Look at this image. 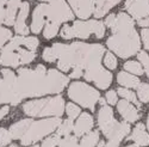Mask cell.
<instances>
[{
    "instance_id": "cell-1",
    "label": "cell",
    "mask_w": 149,
    "mask_h": 147,
    "mask_svg": "<svg viewBox=\"0 0 149 147\" xmlns=\"http://www.w3.org/2000/svg\"><path fill=\"white\" fill-rule=\"evenodd\" d=\"M68 84V78L56 69H49L38 65L35 69L20 68L18 71L16 91L23 98L40 97L50 93H60Z\"/></svg>"
},
{
    "instance_id": "cell-2",
    "label": "cell",
    "mask_w": 149,
    "mask_h": 147,
    "mask_svg": "<svg viewBox=\"0 0 149 147\" xmlns=\"http://www.w3.org/2000/svg\"><path fill=\"white\" fill-rule=\"evenodd\" d=\"M53 48L57 54V67L62 72H68L74 67H81L84 71L94 68L100 65L102 56L105 53L104 47L98 43H55Z\"/></svg>"
},
{
    "instance_id": "cell-3",
    "label": "cell",
    "mask_w": 149,
    "mask_h": 147,
    "mask_svg": "<svg viewBox=\"0 0 149 147\" xmlns=\"http://www.w3.org/2000/svg\"><path fill=\"white\" fill-rule=\"evenodd\" d=\"M110 29L112 36L106 41V46L115 54L122 59H127L140 52V36L135 29L134 19L129 15L119 12Z\"/></svg>"
},
{
    "instance_id": "cell-4",
    "label": "cell",
    "mask_w": 149,
    "mask_h": 147,
    "mask_svg": "<svg viewBox=\"0 0 149 147\" xmlns=\"http://www.w3.org/2000/svg\"><path fill=\"white\" fill-rule=\"evenodd\" d=\"M98 125L104 135L109 140L122 141L130 133V125L128 122H118L111 106L104 105L98 113Z\"/></svg>"
},
{
    "instance_id": "cell-5",
    "label": "cell",
    "mask_w": 149,
    "mask_h": 147,
    "mask_svg": "<svg viewBox=\"0 0 149 147\" xmlns=\"http://www.w3.org/2000/svg\"><path fill=\"white\" fill-rule=\"evenodd\" d=\"M63 106L65 99L61 96H55L43 98V99L30 101L23 105V110L26 115L32 117H60L63 114Z\"/></svg>"
},
{
    "instance_id": "cell-6",
    "label": "cell",
    "mask_w": 149,
    "mask_h": 147,
    "mask_svg": "<svg viewBox=\"0 0 149 147\" xmlns=\"http://www.w3.org/2000/svg\"><path fill=\"white\" fill-rule=\"evenodd\" d=\"M95 35L97 38H103L105 35V23L99 20H77L70 25H65L61 30V37L70 40L73 37L88 38L90 35Z\"/></svg>"
},
{
    "instance_id": "cell-7",
    "label": "cell",
    "mask_w": 149,
    "mask_h": 147,
    "mask_svg": "<svg viewBox=\"0 0 149 147\" xmlns=\"http://www.w3.org/2000/svg\"><path fill=\"white\" fill-rule=\"evenodd\" d=\"M68 97L73 102L93 111L95 109L97 102L100 98V93L87 84L75 81L70 84V86L68 88Z\"/></svg>"
},
{
    "instance_id": "cell-8",
    "label": "cell",
    "mask_w": 149,
    "mask_h": 147,
    "mask_svg": "<svg viewBox=\"0 0 149 147\" xmlns=\"http://www.w3.org/2000/svg\"><path fill=\"white\" fill-rule=\"evenodd\" d=\"M61 120L58 117H52L47 120H41V121H32L31 126L26 130V133L23 135L20 139L23 146H28L30 144H33L36 141L41 140L48 134L54 132L61 123Z\"/></svg>"
},
{
    "instance_id": "cell-9",
    "label": "cell",
    "mask_w": 149,
    "mask_h": 147,
    "mask_svg": "<svg viewBox=\"0 0 149 147\" xmlns=\"http://www.w3.org/2000/svg\"><path fill=\"white\" fill-rule=\"evenodd\" d=\"M48 20H52L56 24H62L68 20H73V11L65 0H50L47 7Z\"/></svg>"
},
{
    "instance_id": "cell-10",
    "label": "cell",
    "mask_w": 149,
    "mask_h": 147,
    "mask_svg": "<svg viewBox=\"0 0 149 147\" xmlns=\"http://www.w3.org/2000/svg\"><path fill=\"white\" fill-rule=\"evenodd\" d=\"M84 77L87 81H93L97 85V88L102 90H106L112 81V74L104 67H102V65L91 69H86L84 72Z\"/></svg>"
},
{
    "instance_id": "cell-11",
    "label": "cell",
    "mask_w": 149,
    "mask_h": 147,
    "mask_svg": "<svg viewBox=\"0 0 149 147\" xmlns=\"http://www.w3.org/2000/svg\"><path fill=\"white\" fill-rule=\"evenodd\" d=\"M124 7L137 20L149 16V0H127Z\"/></svg>"
},
{
    "instance_id": "cell-12",
    "label": "cell",
    "mask_w": 149,
    "mask_h": 147,
    "mask_svg": "<svg viewBox=\"0 0 149 147\" xmlns=\"http://www.w3.org/2000/svg\"><path fill=\"white\" fill-rule=\"evenodd\" d=\"M117 109H118V113L120 114V116L127 122H130V123L136 122L141 117V114L139 111V109L135 108L127 99H123L119 103H117Z\"/></svg>"
},
{
    "instance_id": "cell-13",
    "label": "cell",
    "mask_w": 149,
    "mask_h": 147,
    "mask_svg": "<svg viewBox=\"0 0 149 147\" xmlns=\"http://www.w3.org/2000/svg\"><path fill=\"white\" fill-rule=\"evenodd\" d=\"M29 11H30V5L28 1L22 3L20 7H19V13L18 17L16 19L15 23V30L18 35L22 36H28L29 34V29L26 27V18L29 16Z\"/></svg>"
},
{
    "instance_id": "cell-14",
    "label": "cell",
    "mask_w": 149,
    "mask_h": 147,
    "mask_svg": "<svg viewBox=\"0 0 149 147\" xmlns=\"http://www.w3.org/2000/svg\"><path fill=\"white\" fill-rule=\"evenodd\" d=\"M47 4L37 5L32 13V22H31V31L33 34H40L44 25V18L47 17Z\"/></svg>"
},
{
    "instance_id": "cell-15",
    "label": "cell",
    "mask_w": 149,
    "mask_h": 147,
    "mask_svg": "<svg viewBox=\"0 0 149 147\" xmlns=\"http://www.w3.org/2000/svg\"><path fill=\"white\" fill-rule=\"evenodd\" d=\"M93 127V117L87 114V113H82L78 121H77V123L74 125V134H75V136H82L84 134L86 133H88Z\"/></svg>"
},
{
    "instance_id": "cell-16",
    "label": "cell",
    "mask_w": 149,
    "mask_h": 147,
    "mask_svg": "<svg viewBox=\"0 0 149 147\" xmlns=\"http://www.w3.org/2000/svg\"><path fill=\"white\" fill-rule=\"evenodd\" d=\"M17 49H15V50H10V49L3 48L1 54H0V65L11 66V67H18L19 65H22L20 57H19V54L17 52Z\"/></svg>"
},
{
    "instance_id": "cell-17",
    "label": "cell",
    "mask_w": 149,
    "mask_h": 147,
    "mask_svg": "<svg viewBox=\"0 0 149 147\" xmlns=\"http://www.w3.org/2000/svg\"><path fill=\"white\" fill-rule=\"evenodd\" d=\"M94 5L95 0H79L74 12L79 18L87 19L94 12Z\"/></svg>"
},
{
    "instance_id": "cell-18",
    "label": "cell",
    "mask_w": 149,
    "mask_h": 147,
    "mask_svg": "<svg viewBox=\"0 0 149 147\" xmlns=\"http://www.w3.org/2000/svg\"><path fill=\"white\" fill-rule=\"evenodd\" d=\"M122 0H95V5H94V12L93 15L95 18H102L104 17L107 12L119 4Z\"/></svg>"
},
{
    "instance_id": "cell-19",
    "label": "cell",
    "mask_w": 149,
    "mask_h": 147,
    "mask_svg": "<svg viewBox=\"0 0 149 147\" xmlns=\"http://www.w3.org/2000/svg\"><path fill=\"white\" fill-rule=\"evenodd\" d=\"M129 140H132L139 146L149 145V134L146 132V127L143 123H137L132 130V134L129 136Z\"/></svg>"
},
{
    "instance_id": "cell-20",
    "label": "cell",
    "mask_w": 149,
    "mask_h": 147,
    "mask_svg": "<svg viewBox=\"0 0 149 147\" xmlns=\"http://www.w3.org/2000/svg\"><path fill=\"white\" fill-rule=\"evenodd\" d=\"M22 3L20 0H8L7 1V7L5 12V24L6 25H13L16 23V13L17 10L20 7Z\"/></svg>"
},
{
    "instance_id": "cell-21",
    "label": "cell",
    "mask_w": 149,
    "mask_h": 147,
    "mask_svg": "<svg viewBox=\"0 0 149 147\" xmlns=\"http://www.w3.org/2000/svg\"><path fill=\"white\" fill-rule=\"evenodd\" d=\"M32 121L31 120H22L17 123L12 125L10 128V133L12 139H22L23 135L26 133V130L29 129V127L31 126Z\"/></svg>"
},
{
    "instance_id": "cell-22",
    "label": "cell",
    "mask_w": 149,
    "mask_h": 147,
    "mask_svg": "<svg viewBox=\"0 0 149 147\" xmlns=\"http://www.w3.org/2000/svg\"><path fill=\"white\" fill-rule=\"evenodd\" d=\"M117 81L124 88H131V89H137L140 86V79L132 74H129L127 72H119L117 76Z\"/></svg>"
},
{
    "instance_id": "cell-23",
    "label": "cell",
    "mask_w": 149,
    "mask_h": 147,
    "mask_svg": "<svg viewBox=\"0 0 149 147\" xmlns=\"http://www.w3.org/2000/svg\"><path fill=\"white\" fill-rule=\"evenodd\" d=\"M98 142H99V132L94 130L86 134L80 141L79 147H95Z\"/></svg>"
},
{
    "instance_id": "cell-24",
    "label": "cell",
    "mask_w": 149,
    "mask_h": 147,
    "mask_svg": "<svg viewBox=\"0 0 149 147\" xmlns=\"http://www.w3.org/2000/svg\"><path fill=\"white\" fill-rule=\"evenodd\" d=\"M17 52L19 54V57H20V62L22 65H25V64H30L32 60H35L36 57V52H32V50H29V49H25V48H22L19 47L17 49Z\"/></svg>"
},
{
    "instance_id": "cell-25",
    "label": "cell",
    "mask_w": 149,
    "mask_h": 147,
    "mask_svg": "<svg viewBox=\"0 0 149 147\" xmlns=\"http://www.w3.org/2000/svg\"><path fill=\"white\" fill-rule=\"evenodd\" d=\"M73 129H74L73 120H70V118L63 120L60 123V126L57 127V134L60 136H67V135H69Z\"/></svg>"
},
{
    "instance_id": "cell-26",
    "label": "cell",
    "mask_w": 149,
    "mask_h": 147,
    "mask_svg": "<svg viewBox=\"0 0 149 147\" xmlns=\"http://www.w3.org/2000/svg\"><path fill=\"white\" fill-rule=\"evenodd\" d=\"M58 24L52 22V20H47L45 23V27H44V32H43V36L45 38H53L57 35L58 32Z\"/></svg>"
},
{
    "instance_id": "cell-27",
    "label": "cell",
    "mask_w": 149,
    "mask_h": 147,
    "mask_svg": "<svg viewBox=\"0 0 149 147\" xmlns=\"http://www.w3.org/2000/svg\"><path fill=\"white\" fill-rule=\"evenodd\" d=\"M124 69L129 71L132 74H137V76L143 74V67L137 61H128V62H125L124 64Z\"/></svg>"
},
{
    "instance_id": "cell-28",
    "label": "cell",
    "mask_w": 149,
    "mask_h": 147,
    "mask_svg": "<svg viewBox=\"0 0 149 147\" xmlns=\"http://www.w3.org/2000/svg\"><path fill=\"white\" fill-rule=\"evenodd\" d=\"M117 92L124 98V99H127L128 102L135 103L137 106H141V103L137 101V98H136V96H135V93H134L132 91H130V90H128V89H124V88H119Z\"/></svg>"
},
{
    "instance_id": "cell-29",
    "label": "cell",
    "mask_w": 149,
    "mask_h": 147,
    "mask_svg": "<svg viewBox=\"0 0 149 147\" xmlns=\"http://www.w3.org/2000/svg\"><path fill=\"white\" fill-rule=\"evenodd\" d=\"M137 96L142 103L149 102V84L147 83L140 84V86L137 88Z\"/></svg>"
},
{
    "instance_id": "cell-30",
    "label": "cell",
    "mask_w": 149,
    "mask_h": 147,
    "mask_svg": "<svg viewBox=\"0 0 149 147\" xmlns=\"http://www.w3.org/2000/svg\"><path fill=\"white\" fill-rule=\"evenodd\" d=\"M60 147H79L78 144V139L77 136H72V135H67L63 139H61L58 142Z\"/></svg>"
},
{
    "instance_id": "cell-31",
    "label": "cell",
    "mask_w": 149,
    "mask_h": 147,
    "mask_svg": "<svg viewBox=\"0 0 149 147\" xmlns=\"http://www.w3.org/2000/svg\"><path fill=\"white\" fill-rule=\"evenodd\" d=\"M40 41L37 37H23V46H25L26 49L32 52H36V49L38 48Z\"/></svg>"
},
{
    "instance_id": "cell-32",
    "label": "cell",
    "mask_w": 149,
    "mask_h": 147,
    "mask_svg": "<svg viewBox=\"0 0 149 147\" xmlns=\"http://www.w3.org/2000/svg\"><path fill=\"white\" fill-rule=\"evenodd\" d=\"M66 113L70 120H75L80 115L81 111H80V108L78 105H75L74 103H68L66 105Z\"/></svg>"
},
{
    "instance_id": "cell-33",
    "label": "cell",
    "mask_w": 149,
    "mask_h": 147,
    "mask_svg": "<svg viewBox=\"0 0 149 147\" xmlns=\"http://www.w3.org/2000/svg\"><path fill=\"white\" fill-rule=\"evenodd\" d=\"M42 57H43V60L47 61V62H54V61L57 60V54H56L55 49L53 47H49V48H45L43 50Z\"/></svg>"
},
{
    "instance_id": "cell-34",
    "label": "cell",
    "mask_w": 149,
    "mask_h": 147,
    "mask_svg": "<svg viewBox=\"0 0 149 147\" xmlns=\"http://www.w3.org/2000/svg\"><path fill=\"white\" fill-rule=\"evenodd\" d=\"M104 64L109 69L113 71L117 68V59L115 57V55L112 53H106L105 57H104Z\"/></svg>"
},
{
    "instance_id": "cell-35",
    "label": "cell",
    "mask_w": 149,
    "mask_h": 147,
    "mask_svg": "<svg viewBox=\"0 0 149 147\" xmlns=\"http://www.w3.org/2000/svg\"><path fill=\"white\" fill-rule=\"evenodd\" d=\"M1 76H3V79L7 83V84H10V85H16V83H17V77H16V74L13 72H12L11 69H3L1 71Z\"/></svg>"
},
{
    "instance_id": "cell-36",
    "label": "cell",
    "mask_w": 149,
    "mask_h": 147,
    "mask_svg": "<svg viewBox=\"0 0 149 147\" xmlns=\"http://www.w3.org/2000/svg\"><path fill=\"white\" fill-rule=\"evenodd\" d=\"M12 140V136H11V133L10 130L5 129V128H0V146L4 147L6 145H8Z\"/></svg>"
},
{
    "instance_id": "cell-37",
    "label": "cell",
    "mask_w": 149,
    "mask_h": 147,
    "mask_svg": "<svg viewBox=\"0 0 149 147\" xmlns=\"http://www.w3.org/2000/svg\"><path fill=\"white\" fill-rule=\"evenodd\" d=\"M137 57L140 60V62L143 65V68L147 73V77L149 78V55L146 52H139Z\"/></svg>"
},
{
    "instance_id": "cell-38",
    "label": "cell",
    "mask_w": 149,
    "mask_h": 147,
    "mask_svg": "<svg viewBox=\"0 0 149 147\" xmlns=\"http://www.w3.org/2000/svg\"><path fill=\"white\" fill-rule=\"evenodd\" d=\"M60 140H61V138H60L58 134H54V135L47 138V139L43 141L42 147H55V146L58 145Z\"/></svg>"
},
{
    "instance_id": "cell-39",
    "label": "cell",
    "mask_w": 149,
    "mask_h": 147,
    "mask_svg": "<svg viewBox=\"0 0 149 147\" xmlns=\"http://www.w3.org/2000/svg\"><path fill=\"white\" fill-rule=\"evenodd\" d=\"M11 38H12V32H11V30L0 27V48H1L7 41H10Z\"/></svg>"
},
{
    "instance_id": "cell-40",
    "label": "cell",
    "mask_w": 149,
    "mask_h": 147,
    "mask_svg": "<svg viewBox=\"0 0 149 147\" xmlns=\"http://www.w3.org/2000/svg\"><path fill=\"white\" fill-rule=\"evenodd\" d=\"M106 102L110 104V105H115L117 104L118 102V98H117V92L113 91V90H111L106 93Z\"/></svg>"
},
{
    "instance_id": "cell-41",
    "label": "cell",
    "mask_w": 149,
    "mask_h": 147,
    "mask_svg": "<svg viewBox=\"0 0 149 147\" xmlns=\"http://www.w3.org/2000/svg\"><path fill=\"white\" fill-rule=\"evenodd\" d=\"M141 36H142V41H143L146 49L149 50V29H143L141 31Z\"/></svg>"
},
{
    "instance_id": "cell-42",
    "label": "cell",
    "mask_w": 149,
    "mask_h": 147,
    "mask_svg": "<svg viewBox=\"0 0 149 147\" xmlns=\"http://www.w3.org/2000/svg\"><path fill=\"white\" fill-rule=\"evenodd\" d=\"M82 68L81 67H74L73 68V72H72V74H70V77L72 78H75V79H78V78H80V77H82Z\"/></svg>"
},
{
    "instance_id": "cell-43",
    "label": "cell",
    "mask_w": 149,
    "mask_h": 147,
    "mask_svg": "<svg viewBox=\"0 0 149 147\" xmlns=\"http://www.w3.org/2000/svg\"><path fill=\"white\" fill-rule=\"evenodd\" d=\"M115 19H116V15H113V13L110 15V16H107V17H106V20H105V25L109 27V28H111V25L113 24Z\"/></svg>"
},
{
    "instance_id": "cell-44",
    "label": "cell",
    "mask_w": 149,
    "mask_h": 147,
    "mask_svg": "<svg viewBox=\"0 0 149 147\" xmlns=\"http://www.w3.org/2000/svg\"><path fill=\"white\" fill-rule=\"evenodd\" d=\"M137 23H139V25H140V27H142V28H147V27H149V17L142 18V19H140Z\"/></svg>"
},
{
    "instance_id": "cell-45",
    "label": "cell",
    "mask_w": 149,
    "mask_h": 147,
    "mask_svg": "<svg viewBox=\"0 0 149 147\" xmlns=\"http://www.w3.org/2000/svg\"><path fill=\"white\" fill-rule=\"evenodd\" d=\"M8 106L7 105H5V106H3L1 109H0V121H1L6 115H7V113H8Z\"/></svg>"
},
{
    "instance_id": "cell-46",
    "label": "cell",
    "mask_w": 149,
    "mask_h": 147,
    "mask_svg": "<svg viewBox=\"0 0 149 147\" xmlns=\"http://www.w3.org/2000/svg\"><path fill=\"white\" fill-rule=\"evenodd\" d=\"M119 146V141L116 140H110L107 144H105V147H118Z\"/></svg>"
},
{
    "instance_id": "cell-47",
    "label": "cell",
    "mask_w": 149,
    "mask_h": 147,
    "mask_svg": "<svg viewBox=\"0 0 149 147\" xmlns=\"http://www.w3.org/2000/svg\"><path fill=\"white\" fill-rule=\"evenodd\" d=\"M5 10L4 8H0V25H1V23L5 22Z\"/></svg>"
},
{
    "instance_id": "cell-48",
    "label": "cell",
    "mask_w": 149,
    "mask_h": 147,
    "mask_svg": "<svg viewBox=\"0 0 149 147\" xmlns=\"http://www.w3.org/2000/svg\"><path fill=\"white\" fill-rule=\"evenodd\" d=\"M78 1H79V0H68V3L70 5V7H73V10H75V7L78 5Z\"/></svg>"
},
{
    "instance_id": "cell-49",
    "label": "cell",
    "mask_w": 149,
    "mask_h": 147,
    "mask_svg": "<svg viewBox=\"0 0 149 147\" xmlns=\"http://www.w3.org/2000/svg\"><path fill=\"white\" fill-rule=\"evenodd\" d=\"M99 104H100L102 106H104V105H106V101L104 99V98H99Z\"/></svg>"
},
{
    "instance_id": "cell-50",
    "label": "cell",
    "mask_w": 149,
    "mask_h": 147,
    "mask_svg": "<svg viewBox=\"0 0 149 147\" xmlns=\"http://www.w3.org/2000/svg\"><path fill=\"white\" fill-rule=\"evenodd\" d=\"M6 4H7V0H0V8H4Z\"/></svg>"
},
{
    "instance_id": "cell-51",
    "label": "cell",
    "mask_w": 149,
    "mask_h": 147,
    "mask_svg": "<svg viewBox=\"0 0 149 147\" xmlns=\"http://www.w3.org/2000/svg\"><path fill=\"white\" fill-rule=\"evenodd\" d=\"M97 147H105V142L102 140V141H99V144H98V146Z\"/></svg>"
},
{
    "instance_id": "cell-52",
    "label": "cell",
    "mask_w": 149,
    "mask_h": 147,
    "mask_svg": "<svg viewBox=\"0 0 149 147\" xmlns=\"http://www.w3.org/2000/svg\"><path fill=\"white\" fill-rule=\"evenodd\" d=\"M125 147H140V146L136 144V145H129V146H125Z\"/></svg>"
},
{
    "instance_id": "cell-53",
    "label": "cell",
    "mask_w": 149,
    "mask_h": 147,
    "mask_svg": "<svg viewBox=\"0 0 149 147\" xmlns=\"http://www.w3.org/2000/svg\"><path fill=\"white\" fill-rule=\"evenodd\" d=\"M147 128H148V130H149V116H148V118H147Z\"/></svg>"
},
{
    "instance_id": "cell-54",
    "label": "cell",
    "mask_w": 149,
    "mask_h": 147,
    "mask_svg": "<svg viewBox=\"0 0 149 147\" xmlns=\"http://www.w3.org/2000/svg\"><path fill=\"white\" fill-rule=\"evenodd\" d=\"M10 147H17V146H16V145H11Z\"/></svg>"
},
{
    "instance_id": "cell-55",
    "label": "cell",
    "mask_w": 149,
    "mask_h": 147,
    "mask_svg": "<svg viewBox=\"0 0 149 147\" xmlns=\"http://www.w3.org/2000/svg\"><path fill=\"white\" fill-rule=\"evenodd\" d=\"M42 1H50V0H42Z\"/></svg>"
},
{
    "instance_id": "cell-56",
    "label": "cell",
    "mask_w": 149,
    "mask_h": 147,
    "mask_svg": "<svg viewBox=\"0 0 149 147\" xmlns=\"http://www.w3.org/2000/svg\"><path fill=\"white\" fill-rule=\"evenodd\" d=\"M32 147H40V146H37V145H35V146H32Z\"/></svg>"
},
{
    "instance_id": "cell-57",
    "label": "cell",
    "mask_w": 149,
    "mask_h": 147,
    "mask_svg": "<svg viewBox=\"0 0 149 147\" xmlns=\"http://www.w3.org/2000/svg\"><path fill=\"white\" fill-rule=\"evenodd\" d=\"M0 80H1V79H0Z\"/></svg>"
}]
</instances>
